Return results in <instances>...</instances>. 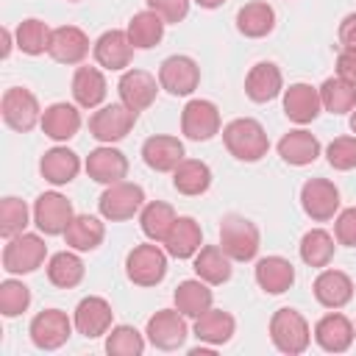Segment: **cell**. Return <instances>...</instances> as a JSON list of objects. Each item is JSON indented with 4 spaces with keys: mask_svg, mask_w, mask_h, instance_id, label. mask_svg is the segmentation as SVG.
Returning a JSON list of instances; mask_svg holds the SVG:
<instances>
[{
    "mask_svg": "<svg viewBox=\"0 0 356 356\" xmlns=\"http://www.w3.org/2000/svg\"><path fill=\"white\" fill-rule=\"evenodd\" d=\"M222 145L236 161H261L270 150L267 131L259 120L253 117H236L222 128Z\"/></svg>",
    "mask_w": 356,
    "mask_h": 356,
    "instance_id": "obj_1",
    "label": "cell"
},
{
    "mask_svg": "<svg viewBox=\"0 0 356 356\" xmlns=\"http://www.w3.org/2000/svg\"><path fill=\"white\" fill-rule=\"evenodd\" d=\"M261 245V234L256 222H250L242 214H225L220 220V248L234 261H253Z\"/></svg>",
    "mask_w": 356,
    "mask_h": 356,
    "instance_id": "obj_2",
    "label": "cell"
},
{
    "mask_svg": "<svg viewBox=\"0 0 356 356\" xmlns=\"http://www.w3.org/2000/svg\"><path fill=\"white\" fill-rule=\"evenodd\" d=\"M270 339L273 345L281 350V353H289V356H298L309 348L312 342V328L306 323V317L298 312V309H278L273 312L270 317Z\"/></svg>",
    "mask_w": 356,
    "mask_h": 356,
    "instance_id": "obj_3",
    "label": "cell"
},
{
    "mask_svg": "<svg viewBox=\"0 0 356 356\" xmlns=\"http://www.w3.org/2000/svg\"><path fill=\"white\" fill-rule=\"evenodd\" d=\"M47 259V245L39 234H17L11 239H6L3 248V270L8 275H28L33 270H39Z\"/></svg>",
    "mask_w": 356,
    "mask_h": 356,
    "instance_id": "obj_4",
    "label": "cell"
},
{
    "mask_svg": "<svg viewBox=\"0 0 356 356\" xmlns=\"http://www.w3.org/2000/svg\"><path fill=\"white\" fill-rule=\"evenodd\" d=\"M167 250L159 248V242H145L134 245L131 253L125 256V275L136 286H156L167 275Z\"/></svg>",
    "mask_w": 356,
    "mask_h": 356,
    "instance_id": "obj_5",
    "label": "cell"
},
{
    "mask_svg": "<svg viewBox=\"0 0 356 356\" xmlns=\"http://www.w3.org/2000/svg\"><path fill=\"white\" fill-rule=\"evenodd\" d=\"M145 206V189L139 184H131V181H117V184H108L97 200V211L103 220L108 222H122V220H131L134 214H139Z\"/></svg>",
    "mask_w": 356,
    "mask_h": 356,
    "instance_id": "obj_6",
    "label": "cell"
},
{
    "mask_svg": "<svg viewBox=\"0 0 356 356\" xmlns=\"http://www.w3.org/2000/svg\"><path fill=\"white\" fill-rule=\"evenodd\" d=\"M0 114H3V122L17 131V134H28L33 131L39 122H42V108H39V100L31 89L25 86H11L6 89L3 100H0Z\"/></svg>",
    "mask_w": 356,
    "mask_h": 356,
    "instance_id": "obj_7",
    "label": "cell"
},
{
    "mask_svg": "<svg viewBox=\"0 0 356 356\" xmlns=\"http://www.w3.org/2000/svg\"><path fill=\"white\" fill-rule=\"evenodd\" d=\"M136 111L128 108L125 103H108L100 106L92 117H89V134L100 142V145H111L120 142L131 134V128L136 125Z\"/></svg>",
    "mask_w": 356,
    "mask_h": 356,
    "instance_id": "obj_8",
    "label": "cell"
},
{
    "mask_svg": "<svg viewBox=\"0 0 356 356\" xmlns=\"http://www.w3.org/2000/svg\"><path fill=\"white\" fill-rule=\"evenodd\" d=\"M72 328H75V323L67 317V312L42 309L39 314H33V320L28 325V334H31V342L39 350H58L72 337Z\"/></svg>",
    "mask_w": 356,
    "mask_h": 356,
    "instance_id": "obj_9",
    "label": "cell"
},
{
    "mask_svg": "<svg viewBox=\"0 0 356 356\" xmlns=\"http://www.w3.org/2000/svg\"><path fill=\"white\" fill-rule=\"evenodd\" d=\"M72 217H75L72 203L61 192H42L33 200V225L44 236H58V234L64 236Z\"/></svg>",
    "mask_w": 356,
    "mask_h": 356,
    "instance_id": "obj_10",
    "label": "cell"
},
{
    "mask_svg": "<svg viewBox=\"0 0 356 356\" xmlns=\"http://www.w3.org/2000/svg\"><path fill=\"white\" fill-rule=\"evenodd\" d=\"M145 337L153 348L159 350H178L186 337H189V328H186V317L178 312V309H159L150 320H147V328H145Z\"/></svg>",
    "mask_w": 356,
    "mask_h": 356,
    "instance_id": "obj_11",
    "label": "cell"
},
{
    "mask_svg": "<svg viewBox=\"0 0 356 356\" xmlns=\"http://www.w3.org/2000/svg\"><path fill=\"white\" fill-rule=\"evenodd\" d=\"M159 83L164 92H170L175 97H186L200 83V67L192 56H181V53L170 56L159 67Z\"/></svg>",
    "mask_w": 356,
    "mask_h": 356,
    "instance_id": "obj_12",
    "label": "cell"
},
{
    "mask_svg": "<svg viewBox=\"0 0 356 356\" xmlns=\"http://www.w3.org/2000/svg\"><path fill=\"white\" fill-rule=\"evenodd\" d=\"M181 134L192 142H209L220 134V108L203 97L189 100L181 111Z\"/></svg>",
    "mask_w": 356,
    "mask_h": 356,
    "instance_id": "obj_13",
    "label": "cell"
},
{
    "mask_svg": "<svg viewBox=\"0 0 356 356\" xmlns=\"http://www.w3.org/2000/svg\"><path fill=\"white\" fill-rule=\"evenodd\" d=\"M300 206L314 222H328L339 211V189L328 178H309L300 186Z\"/></svg>",
    "mask_w": 356,
    "mask_h": 356,
    "instance_id": "obj_14",
    "label": "cell"
},
{
    "mask_svg": "<svg viewBox=\"0 0 356 356\" xmlns=\"http://www.w3.org/2000/svg\"><path fill=\"white\" fill-rule=\"evenodd\" d=\"M111 320H114L111 303H108L106 298H100V295H86V298H81L78 306H75V314H72L75 331L83 334L86 339H97V337L108 334Z\"/></svg>",
    "mask_w": 356,
    "mask_h": 356,
    "instance_id": "obj_15",
    "label": "cell"
},
{
    "mask_svg": "<svg viewBox=\"0 0 356 356\" xmlns=\"http://www.w3.org/2000/svg\"><path fill=\"white\" fill-rule=\"evenodd\" d=\"M161 89V83L147 72V70H125L117 92H120V103H125L128 108H134L136 114L150 108L156 100V92Z\"/></svg>",
    "mask_w": 356,
    "mask_h": 356,
    "instance_id": "obj_16",
    "label": "cell"
},
{
    "mask_svg": "<svg viewBox=\"0 0 356 356\" xmlns=\"http://www.w3.org/2000/svg\"><path fill=\"white\" fill-rule=\"evenodd\" d=\"M134 44L128 39V31H120V28H111L106 33L97 36V42L92 44V53H95V61L103 67V70H125L134 58Z\"/></svg>",
    "mask_w": 356,
    "mask_h": 356,
    "instance_id": "obj_17",
    "label": "cell"
},
{
    "mask_svg": "<svg viewBox=\"0 0 356 356\" xmlns=\"http://www.w3.org/2000/svg\"><path fill=\"white\" fill-rule=\"evenodd\" d=\"M47 56L58 64H81L89 56V36L78 25H58L53 28Z\"/></svg>",
    "mask_w": 356,
    "mask_h": 356,
    "instance_id": "obj_18",
    "label": "cell"
},
{
    "mask_svg": "<svg viewBox=\"0 0 356 356\" xmlns=\"http://www.w3.org/2000/svg\"><path fill=\"white\" fill-rule=\"evenodd\" d=\"M142 159L156 172H172L184 161V142L170 134H153L142 142Z\"/></svg>",
    "mask_w": 356,
    "mask_h": 356,
    "instance_id": "obj_19",
    "label": "cell"
},
{
    "mask_svg": "<svg viewBox=\"0 0 356 356\" xmlns=\"http://www.w3.org/2000/svg\"><path fill=\"white\" fill-rule=\"evenodd\" d=\"M83 167H86L89 178L97 181V184H103V186L117 184V181H122L128 175V159H125V153L117 150V147H111V145L95 147L86 156V164Z\"/></svg>",
    "mask_w": 356,
    "mask_h": 356,
    "instance_id": "obj_20",
    "label": "cell"
},
{
    "mask_svg": "<svg viewBox=\"0 0 356 356\" xmlns=\"http://www.w3.org/2000/svg\"><path fill=\"white\" fill-rule=\"evenodd\" d=\"M353 323L339 314L337 309L323 314L317 323H314V342L328 350V353H345L350 345H353Z\"/></svg>",
    "mask_w": 356,
    "mask_h": 356,
    "instance_id": "obj_21",
    "label": "cell"
},
{
    "mask_svg": "<svg viewBox=\"0 0 356 356\" xmlns=\"http://www.w3.org/2000/svg\"><path fill=\"white\" fill-rule=\"evenodd\" d=\"M39 172H42V178H44L47 184L64 186V184H72V181L78 178V172H81V159H78L75 150L56 145V147H50V150L42 153V159H39Z\"/></svg>",
    "mask_w": 356,
    "mask_h": 356,
    "instance_id": "obj_22",
    "label": "cell"
},
{
    "mask_svg": "<svg viewBox=\"0 0 356 356\" xmlns=\"http://www.w3.org/2000/svg\"><path fill=\"white\" fill-rule=\"evenodd\" d=\"M312 292H314V298H317L320 306H325V309H342L353 298V281L342 270H320L317 278H314V284H312Z\"/></svg>",
    "mask_w": 356,
    "mask_h": 356,
    "instance_id": "obj_23",
    "label": "cell"
},
{
    "mask_svg": "<svg viewBox=\"0 0 356 356\" xmlns=\"http://www.w3.org/2000/svg\"><path fill=\"white\" fill-rule=\"evenodd\" d=\"M284 92V75L273 61H259L245 75V95L253 103H270Z\"/></svg>",
    "mask_w": 356,
    "mask_h": 356,
    "instance_id": "obj_24",
    "label": "cell"
},
{
    "mask_svg": "<svg viewBox=\"0 0 356 356\" xmlns=\"http://www.w3.org/2000/svg\"><path fill=\"white\" fill-rule=\"evenodd\" d=\"M323 111L320 103V89H314L312 83H289V89H284V114L286 120L306 125L312 120H317V114Z\"/></svg>",
    "mask_w": 356,
    "mask_h": 356,
    "instance_id": "obj_25",
    "label": "cell"
},
{
    "mask_svg": "<svg viewBox=\"0 0 356 356\" xmlns=\"http://www.w3.org/2000/svg\"><path fill=\"white\" fill-rule=\"evenodd\" d=\"M161 245L172 259H195V253L203 248L200 222L195 217H175V222Z\"/></svg>",
    "mask_w": 356,
    "mask_h": 356,
    "instance_id": "obj_26",
    "label": "cell"
},
{
    "mask_svg": "<svg viewBox=\"0 0 356 356\" xmlns=\"http://www.w3.org/2000/svg\"><path fill=\"white\" fill-rule=\"evenodd\" d=\"M42 131L53 142H67L81 131V111L72 103H50L42 111Z\"/></svg>",
    "mask_w": 356,
    "mask_h": 356,
    "instance_id": "obj_27",
    "label": "cell"
},
{
    "mask_svg": "<svg viewBox=\"0 0 356 356\" xmlns=\"http://www.w3.org/2000/svg\"><path fill=\"white\" fill-rule=\"evenodd\" d=\"M256 284L267 292V295H281L295 284V267L289 259L284 256H264L256 261L253 267Z\"/></svg>",
    "mask_w": 356,
    "mask_h": 356,
    "instance_id": "obj_28",
    "label": "cell"
},
{
    "mask_svg": "<svg viewBox=\"0 0 356 356\" xmlns=\"http://www.w3.org/2000/svg\"><path fill=\"white\" fill-rule=\"evenodd\" d=\"M231 261H234V259H231L220 245H203V248L195 253L192 267H195V275H197L200 281H206L209 286H217V284H225V281L231 278V273H234Z\"/></svg>",
    "mask_w": 356,
    "mask_h": 356,
    "instance_id": "obj_29",
    "label": "cell"
},
{
    "mask_svg": "<svg viewBox=\"0 0 356 356\" xmlns=\"http://www.w3.org/2000/svg\"><path fill=\"white\" fill-rule=\"evenodd\" d=\"M278 156L292 167H306L320 156V139L314 134H309L306 128H295L281 136Z\"/></svg>",
    "mask_w": 356,
    "mask_h": 356,
    "instance_id": "obj_30",
    "label": "cell"
},
{
    "mask_svg": "<svg viewBox=\"0 0 356 356\" xmlns=\"http://www.w3.org/2000/svg\"><path fill=\"white\" fill-rule=\"evenodd\" d=\"M108 95V83L97 67H78L72 75V97L81 108H100Z\"/></svg>",
    "mask_w": 356,
    "mask_h": 356,
    "instance_id": "obj_31",
    "label": "cell"
},
{
    "mask_svg": "<svg viewBox=\"0 0 356 356\" xmlns=\"http://www.w3.org/2000/svg\"><path fill=\"white\" fill-rule=\"evenodd\" d=\"M106 239V225L92 217V214H75L64 231V242L67 248L78 250V253H86V250H95L100 248V242Z\"/></svg>",
    "mask_w": 356,
    "mask_h": 356,
    "instance_id": "obj_32",
    "label": "cell"
},
{
    "mask_svg": "<svg viewBox=\"0 0 356 356\" xmlns=\"http://www.w3.org/2000/svg\"><path fill=\"white\" fill-rule=\"evenodd\" d=\"M172 300H175V309L184 314V317H200L203 312L211 309V300H214V292L209 289L206 281L200 278H186L175 286L172 292Z\"/></svg>",
    "mask_w": 356,
    "mask_h": 356,
    "instance_id": "obj_33",
    "label": "cell"
},
{
    "mask_svg": "<svg viewBox=\"0 0 356 356\" xmlns=\"http://www.w3.org/2000/svg\"><path fill=\"white\" fill-rule=\"evenodd\" d=\"M273 28H275V11L264 0L245 3L236 11V31L248 39H261V36L273 33Z\"/></svg>",
    "mask_w": 356,
    "mask_h": 356,
    "instance_id": "obj_34",
    "label": "cell"
},
{
    "mask_svg": "<svg viewBox=\"0 0 356 356\" xmlns=\"http://www.w3.org/2000/svg\"><path fill=\"white\" fill-rule=\"evenodd\" d=\"M236 331V320L234 314L222 312V309H209L200 317H195V337L206 345H225Z\"/></svg>",
    "mask_w": 356,
    "mask_h": 356,
    "instance_id": "obj_35",
    "label": "cell"
},
{
    "mask_svg": "<svg viewBox=\"0 0 356 356\" xmlns=\"http://www.w3.org/2000/svg\"><path fill=\"white\" fill-rule=\"evenodd\" d=\"M83 273H86V267H83L78 250H72V248L53 253L50 261H47V281H50L53 286H58V289H72V286H78V284L83 281Z\"/></svg>",
    "mask_w": 356,
    "mask_h": 356,
    "instance_id": "obj_36",
    "label": "cell"
},
{
    "mask_svg": "<svg viewBox=\"0 0 356 356\" xmlns=\"http://www.w3.org/2000/svg\"><path fill=\"white\" fill-rule=\"evenodd\" d=\"M172 186L186 195V197H197L211 186V170L206 161L200 159H184L175 170H172Z\"/></svg>",
    "mask_w": 356,
    "mask_h": 356,
    "instance_id": "obj_37",
    "label": "cell"
},
{
    "mask_svg": "<svg viewBox=\"0 0 356 356\" xmlns=\"http://www.w3.org/2000/svg\"><path fill=\"white\" fill-rule=\"evenodd\" d=\"M164 19L156 14V11H150V8H145V11H136L131 19H128V39H131V44L136 47V50H150V47H156L159 42H161V36H164Z\"/></svg>",
    "mask_w": 356,
    "mask_h": 356,
    "instance_id": "obj_38",
    "label": "cell"
},
{
    "mask_svg": "<svg viewBox=\"0 0 356 356\" xmlns=\"http://www.w3.org/2000/svg\"><path fill=\"white\" fill-rule=\"evenodd\" d=\"M175 209L170 206V203H164V200H150V203H145L142 206V211H139V228H142V234L150 239V242H164L167 239V234H170V228H172V222H175Z\"/></svg>",
    "mask_w": 356,
    "mask_h": 356,
    "instance_id": "obj_39",
    "label": "cell"
},
{
    "mask_svg": "<svg viewBox=\"0 0 356 356\" xmlns=\"http://www.w3.org/2000/svg\"><path fill=\"white\" fill-rule=\"evenodd\" d=\"M334 248H337V245H334V236H331L325 228H312V231H306V234L300 236V245H298L303 264L320 267V270L331 264Z\"/></svg>",
    "mask_w": 356,
    "mask_h": 356,
    "instance_id": "obj_40",
    "label": "cell"
},
{
    "mask_svg": "<svg viewBox=\"0 0 356 356\" xmlns=\"http://www.w3.org/2000/svg\"><path fill=\"white\" fill-rule=\"evenodd\" d=\"M50 36H53V28L36 17L31 19H22L14 31V44L25 53V56H42L47 53L50 47Z\"/></svg>",
    "mask_w": 356,
    "mask_h": 356,
    "instance_id": "obj_41",
    "label": "cell"
},
{
    "mask_svg": "<svg viewBox=\"0 0 356 356\" xmlns=\"http://www.w3.org/2000/svg\"><path fill=\"white\" fill-rule=\"evenodd\" d=\"M320 103L325 111L331 114H348L356 108V86L348 83L345 78L334 75V78H325L320 83Z\"/></svg>",
    "mask_w": 356,
    "mask_h": 356,
    "instance_id": "obj_42",
    "label": "cell"
},
{
    "mask_svg": "<svg viewBox=\"0 0 356 356\" xmlns=\"http://www.w3.org/2000/svg\"><path fill=\"white\" fill-rule=\"evenodd\" d=\"M145 337L134 325H111L106 334V353L108 356H142Z\"/></svg>",
    "mask_w": 356,
    "mask_h": 356,
    "instance_id": "obj_43",
    "label": "cell"
},
{
    "mask_svg": "<svg viewBox=\"0 0 356 356\" xmlns=\"http://www.w3.org/2000/svg\"><path fill=\"white\" fill-rule=\"evenodd\" d=\"M28 222H31V209H28L25 200L11 197V195L0 200V234L6 239L22 234L28 228Z\"/></svg>",
    "mask_w": 356,
    "mask_h": 356,
    "instance_id": "obj_44",
    "label": "cell"
},
{
    "mask_svg": "<svg viewBox=\"0 0 356 356\" xmlns=\"http://www.w3.org/2000/svg\"><path fill=\"white\" fill-rule=\"evenodd\" d=\"M28 306H31V289L17 278H6L0 284V314L3 317H17Z\"/></svg>",
    "mask_w": 356,
    "mask_h": 356,
    "instance_id": "obj_45",
    "label": "cell"
},
{
    "mask_svg": "<svg viewBox=\"0 0 356 356\" xmlns=\"http://www.w3.org/2000/svg\"><path fill=\"white\" fill-rule=\"evenodd\" d=\"M325 159L334 170L348 172L356 167V136H337L328 147H325Z\"/></svg>",
    "mask_w": 356,
    "mask_h": 356,
    "instance_id": "obj_46",
    "label": "cell"
},
{
    "mask_svg": "<svg viewBox=\"0 0 356 356\" xmlns=\"http://www.w3.org/2000/svg\"><path fill=\"white\" fill-rule=\"evenodd\" d=\"M334 239L345 248H356V206L345 209L337 214V222H334Z\"/></svg>",
    "mask_w": 356,
    "mask_h": 356,
    "instance_id": "obj_47",
    "label": "cell"
},
{
    "mask_svg": "<svg viewBox=\"0 0 356 356\" xmlns=\"http://www.w3.org/2000/svg\"><path fill=\"white\" fill-rule=\"evenodd\" d=\"M150 11H156L167 25L170 22H181L189 14V0H145Z\"/></svg>",
    "mask_w": 356,
    "mask_h": 356,
    "instance_id": "obj_48",
    "label": "cell"
},
{
    "mask_svg": "<svg viewBox=\"0 0 356 356\" xmlns=\"http://www.w3.org/2000/svg\"><path fill=\"white\" fill-rule=\"evenodd\" d=\"M337 75L356 86V47H342L337 56Z\"/></svg>",
    "mask_w": 356,
    "mask_h": 356,
    "instance_id": "obj_49",
    "label": "cell"
},
{
    "mask_svg": "<svg viewBox=\"0 0 356 356\" xmlns=\"http://www.w3.org/2000/svg\"><path fill=\"white\" fill-rule=\"evenodd\" d=\"M337 36H339V44L342 47H356V11H350V14L342 17Z\"/></svg>",
    "mask_w": 356,
    "mask_h": 356,
    "instance_id": "obj_50",
    "label": "cell"
},
{
    "mask_svg": "<svg viewBox=\"0 0 356 356\" xmlns=\"http://www.w3.org/2000/svg\"><path fill=\"white\" fill-rule=\"evenodd\" d=\"M11 36H14V33H11L8 28H3V58H8V53H11V42H14Z\"/></svg>",
    "mask_w": 356,
    "mask_h": 356,
    "instance_id": "obj_51",
    "label": "cell"
},
{
    "mask_svg": "<svg viewBox=\"0 0 356 356\" xmlns=\"http://www.w3.org/2000/svg\"><path fill=\"white\" fill-rule=\"evenodd\" d=\"M195 3H197L200 8H220L225 0H195Z\"/></svg>",
    "mask_w": 356,
    "mask_h": 356,
    "instance_id": "obj_52",
    "label": "cell"
},
{
    "mask_svg": "<svg viewBox=\"0 0 356 356\" xmlns=\"http://www.w3.org/2000/svg\"><path fill=\"white\" fill-rule=\"evenodd\" d=\"M350 131H353V134H356V108H353V111H350Z\"/></svg>",
    "mask_w": 356,
    "mask_h": 356,
    "instance_id": "obj_53",
    "label": "cell"
},
{
    "mask_svg": "<svg viewBox=\"0 0 356 356\" xmlns=\"http://www.w3.org/2000/svg\"><path fill=\"white\" fill-rule=\"evenodd\" d=\"M70 3H78V0H70Z\"/></svg>",
    "mask_w": 356,
    "mask_h": 356,
    "instance_id": "obj_54",
    "label": "cell"
}]
</instances>
